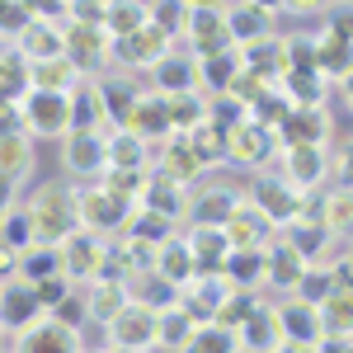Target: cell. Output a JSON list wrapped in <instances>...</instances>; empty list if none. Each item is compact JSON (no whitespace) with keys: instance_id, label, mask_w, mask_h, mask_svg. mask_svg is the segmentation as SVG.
Returning <instances> with one entry per match:
<instances>
[{"instance_id":"1","label":"cell","mask_w":353,"mask_h":353,"mask_svg":"<svg viewBox=\"0 0 353 353\" xmlns=\"http://www.w3.org/2000/svg\"><path fill=\"white\" fill-rule=\"evenodd\" d=\"M24 212H28V221H33V236L43 245L66 241V236L81 226V217H76V189H66V184H57V179H48V184L33 189Z\"/></svg>"},{"instance_id":"2","label":"cell","mask_w":353,"mask_h":353,"mask_svg":"<svg viewBox=\"0 0 353 353\" xmlns=\"http://www.w3.org/2000/svg\"><path fill=\"white\" fill-rule=\"evenodd\" d=\"M184 33L193 38V61H203V57H212V52L236 48V43H231V28H226V10H221L217 0H189Z\"/></svg>"},{"instance_id":"3","label":"cell","mask_w":353,"mask_h":353,"mask_svg":"<svg viewBox=\"0 0 353 353\" xmlns=\"http://www.w3.org/2000/svg\"><path fill=\"white\" fill-rule=\"evenodd\" d=\"M57 259H61V273L71 278V283H90L94 273L104 269V259H109V245L99 231H85L76 226L66 241H57Z\"/></svg>"},{"instance_id":"4","label":"cell","mask_w":353,"mask_h":353,"mask_svg":"<svg viewBox=\"0 0 353 353\" xmlns=\"http://www.w3.org/2000/svg\"><path fill=\"white\" fill-rule=\"evenodd\" d=\"M128 212H132V203H123V198L113 189H104V184L76 193V217H81L85 231H99V236H104V231H123Z\"/></svg>"},{"instance_id":"5","label":"cell","mask_w":353,"mask_h":353,"mask_svg":"<svg viewBox=\"0 0 353 353\" xmlns=\"http://www.w3.org/2000/svg\"><path fill=\"white\" fill-rule=\"evenodd\" d=\"M19 118H24V132H33V137H66L71 132L66 94H52V90H28L24 99H19Z\"/></svg>"},{"instance_id":"6","label":"cell","mask_w":353,"mask_h":353,"mask_svg":"<svg viewBox=\"0 0 353 353\" xmlns=\"http://www.w3.org/2000/svg\"><path fill=\"white\" fill-rule=\"evenodd\" d=\"M109 334H113V349H128V353L156 349V311L141 306V301H123L118 316L109 321Z\"/></svg>"},{"instance_id":"7","label":"cell","mask_w":353,"mask_h":353,"mask_svg":"<svg viewBox=\"0 0 353 353\" xmlns=\"http://www.w3.org/2000/svg\"><path fill=\"white\" fill-rule=\"evenodd\" d=\"M283 146H325L330 141V113L325 104H292L288 118L273 128Z\"/></svg>"},{"instance_id":"8","label":"cell","mask_w":353,"mask_h":353,"mask_svg":"<svg viewBox=\"0 0 353 353\" xmlns=\"http://www.w3.org/2000/svg\"><path fill=\"white\" fill-rule=\"evenodd\" d=\"M61 52L81 66V76H94L104 61H109V33L99 24H71L61 28Z\"/></svg>"},{"instance_id":"9","label":"cell","mask_w":353,"mask_h":353,"mask_svg":"<svg viewBox=\"0 0 353 353\" xmlns=\"http://www.w3.org/2000/svg\"><path fill=\"white\" fill-rule=\"evenodd\" d=\"M349 43H353L349 14H334V24L316 38V71L325 81H344L349 76Z\"/></svg>"},{"instance_id":"10","label":"cell","mask_w":353,"mask_h":353,"mask_svg":"<svg viewBox=\"0 0 353 353\" xmlns=\"http://www.w3.org/2000/svg\"><path fill=\"white\" fill-rule=\"evenodd\" d=\"M170 43H174V38H170V33H161V28L146 19L137 33L113 38V43H109V57H118L123 66H151V61H161V57L170 52Z\"/></svg>"},{"instance_id":"11","label":"cell","mask_w":353,"mask_h":353,"mask_svg":"<svg viewBox=\"0 0 353 353\" xmlns=\"http://www.w3.org/2000/svg\"><path fill=\"white\" fill-rule=\"evenodd\" d=\"M81 330H66L61 321L52 316H38L33 325L19 330V344L14 353H81V339H76Z\"/></svg>"},{"instance_id":"12","label":"cell","mask_w":353,"mask_h":353,"mask_svg":"<svg viewBox=\"0 0 353 353\" xmlns=\"http://www.w3.org/2000/svg\"><path fill=\"white\" fill-rule=\"evenodd\" d=\"M221 231H226V245L231 250H264L273 236V221L254 208V203H236L231 208V217L221 221Z\"/></svg>"},{"instance_id":"13","label":"cell","mask_w":353,"mask_h":353,"mask_svg":"<svg viewBox=\"0 0 353 353\" xmlns=\"http://www.w3.org/2000/svg\"><path fill=\"white\" fill-rule=\"evenodd\" d=\"M273 141H278V137H273L269 128H259L254 118H241V123L226 132V161H236V165H264L273 156Z\"/></svg>"},{"instance_id":"14","label":"cell","mask_w":353,"mask_h":353,"mask_svg":"<svg viewBox=\"0 0 353 353\" xmlns=\"http://www.w3.org/2000/svg\"><path fill=\"white\" fill-rule=\"evenodd\" d=\"M250 203H254V208H259L273 226H288V221L301 212V203H306V198H301L288 179H259V184H254V193H250Z\"/></svg>"},{"instance_id":"15","label":"cell","mask_w":353,"mask_h":353,"mask_svg":"<svg viewBox=\"0 0 353 353\" xmlns=\"http://www.w3.org/2000/svg\"><path fill=\"white\" fill-rule=\"evenodd\" d=\"M283 179L292 184V189H316L321 179L330 174V156H325V146H283Z\"/></svg>"},{"instance_id":"16","label":"cell","mask_w":353,"mask_h":353,"mask_svg":"<svg viewBox=\"0 0 353 353\" xmlns=\"http://www.w3.org/2000/svg\"><path fill=\"white\" fill-rule=\"evenodd\" d=\"M161 174L174 179V184H198V179H203V161L193 156V146H189L184 132L161 137Z\"/></svg>"},{"instance_id":"17","label":"cell","mask_w":353,"mask_h":353,"mask_svg":"<svg viewBox=\"0 0 353 353\" xmlns=\"http://www.w3.org/2000/svg\"><path fill=\"white\" fill-rule=\"evenodd\" d=\"M81 66L71 57H43V61H28V90H52V94H71L81 85Z\"/></svg>"},{"instance_id":"18","label":"cell","mask_w":353,"mask_h":353,"mask_svg":"<svg viewBox=\"0 0 353 353\" xmlns=\"http://www.w3.org/2000/svg\"><path fill=\"white\" fill-rule=\"evenodd\" d=\"M301 212L306 217H316L325 226L330 236H344L353 226V198H349V184H334L325 189V198H316V203H301Z\"/></svg>"},{"instance_id":"19","label":"cell","mask_w":353,"mask_h":353,"mask_svg":"<svg viewBox=\"0 0 353 353\" xmlns=\"http://www.w3.org/2000/svg\"><path fill=\"white\" fill-rule=\"evenodd\" d=\"M132 137L141 141H161L170 137V109H165V94H137L132 113H128V123H123Z\"/></svg>"},{"instance_id":"20","label":"cell","mask_w":353,"mask_h":353,"mask_svg":"<svg viewBox=\"0 0 353 353\" xmlns=\"http://www.w3.org/2000/svg\"><path fill=\"white\" fill-rule=\"evenodd\" d=\"M14 52L24 61H43V57H61V24L57 19H28L14 33Z\"/></svg>"},{"instance_id":"21","label":"cell","mask_w":353,"mask_h":353,"mask_svg":"<svg viewBox=\"0 0 353 353\" xmlns=\"http://www.w3.org/2000/svg\"><path fill=\"white\" fill-rule=\"evenodd\" d=\"M273 321H278V339H292V344H316V339H321V316H316L311 301H288V306H278Z\"/></svg>"},{"instance_id":"22","label":"cell","mask_w":353,"mask_h":353,"mask_svg":"<svg viewBox=\"0 0 353 353\" xmlns=\"http://www.w3.org/2000/svg\"><path fill=\"white\" fill-rule=\"evenodd\" d=\"M123 301H128V288H123L118 273H94V278H90V288H85V311H90V321H104V325H109Z\"/></svg>"},{"instance_id":"23","label":"cell","mask_w":353,"mask_h":353,"mask_svg":"<svg viewBox=\"0 0 353 353\" xmlns=\"http://www.w3.org/2000/svg\"><path fill=\"white\" fill-rule=\"evenodd\" d=\"M38 316H48V311L38 306V297H33L28 283L0 288V330H24V325H33Z\"/></svg>"},{"instance_id":"24","label":"cell","mask_w":353,"mask_h":353,"mask_svg":"<svg viewBox=\"0 0 353 353\" xmlns=\"http://www.w3.org/2000/svg\"><path fill=\"white\" fill-rule=\"evenodd\" d=\"M301 269H306V259H301L297 250L283 236H269V245H264V278H269L273 288H297Z\"/></svg>"},{"instance_id":"25","label":"cell","mask_w":353,"mask_h":353,"mask_svg":"<svg viewBox=\"0 0 353 353\" xmlns=\"http://www.w3.org/2000/svg\"><path fill=\"white\" fill-rule=\"evenodd\" d=\"M236 349H250V353H273L278 349V321H273V311L264 301L236 325Z\"/></svg>"},{"instance_id":"26","label":"cell","mask_w":353,"mask_h":353,"mask_svg":"<svg viewBox=\"0 0 353 353\" xmlns=\"http://www.w3.org/2000/svg\"><path fill=\"white\" fill-rule=\"evenodd\" d=\"M151 269L161 273L170 288H184L193 273H198V269H193V254H189V241H179V236H165V241L156 245V264H151Z\"/></svg>"},{"instance_id":"27","label":"cell","mask_w":353,"mask_h":353,"mask_svg":"<svg viewBox=\"0 0 353 353\" xmlns=\"http://www.w3.org/2000/svg\"><path fill=\"white\" fill-rule=\"evenodd\" d=\"M151 71H156V94H184V90H198V61H193V57L165 52L161 61H151Z\"/></svg>"},{"instance_id":"28","label":"cell","mask_w":353,"mask_h":353,"mask_svg":"<svg viewBox=\"0 0 353 353\" xmlns=\"http://www.w3.org/2000/svg\"><path fill=\"white\" fill-rule=\"evenodd\" d=\"M184 241H189V254H193V269L198 273H217L221 259H226V250H231L221 226H193Z\"/></svg>"},{"instance_id":"29","label":"cell","mask_w":353,"mask_h":353,"mask_svg":"<svg viewBox=\"0 0 353 353\" xmlns=\"http://www.w3.org/2000/svg\"><path fill=\"white\" fill-rule=\"evenodd\" d=\"M137 203L151 208V212H161V217H170V221L189 208L184 184H174V179H165V174H146V184H141V198H137Z\"/></svg>"},{"instance_id":"30","label":"cell","mask_w":353,"mask_h":353,"mask_svg":"<svg viewBox=\"0 0 353 353\" xmlns=\"http://www.w3.org/2000/svg\"><path fill=\"white\" fill-rule=\"evenodd\" d=\"M66 118H71V132H99L104 128V109H99V94H94L90 76L66 94Z\"/></svg>"},{"instance_id":"31","label":"cell","mask_w":353,"mask_h":353,"mask_svg":"<svg viewBox=\"0 0 353 353\" xmlns=\"http://www.w3.org/2000/svg\"><path fill=\"white\" fill-rule=\"evenodd\" d=\"M104 170H146V141L128 128L104 132Z\"/></svg>"},{"instance_id":"32","label":"cell","mask_w":353,"mask_h":353,"mask_svg":"<svg viewBox=\"0 0 353 353\" xmlns=\"http://www.w3.org/2000/svg\"><path fill=\"white\" fill-rule=\"evenodd\" d=\"M226 28H231V43L245 48V43L273 38V14H264V10H254L250 0H241L236 10H226Z\"/></svg>"},{"instance_id":"33","label":"cell","mask_w":353,"mask_h":353,"mask_svg":"<svg viewBox=\"0 0 353 353\" xmlns=\"http://www.w3.org/2000/svg\"><path fill=\"white\" fill-rule=\"evenodd\" d=\"M28 170H33V141L24 132H10L0 137V184H24Z\"/></svg>"},{"instance_id":"34","label":"cell","mask_w":353,"mask_h":353,"mask_svg":"<svg viewBox=\"0 0 353 353\" xmlns=\"http://www.w3.org/2000/svg\"><path fill=\"white\" fill-rule=\"evenodd\" d=\"M325 76L316 71V66H288L283 76H278V90L292 99V104H325Z\"/></svg>"},{"instance_id":"35","label":"cell","mask_w":353,"mask_h":353,"mask_svg":"<svg viewBox=\"0 0 353 353\" xmlns=\"http://www.w3.org/2000/svg\"><path fill=\"white\" fill-rule=\"evenodd\" d=\"M66 165L81 174H104V132H66Z\"/></svg>"},{"instance_id":"36","label":"cell","mask_w":353,"mask_h":353,"mask_svg":"<svg viewBox=\"0 0 353 353\" xmlns=\"http://www.w3.org/2000/svg\"><path fill=\"white\" fill-rule=\"evenodd\" d=\"M94 94H99L104 123L123 128V123H128V113H132V104H137V90H132V85H123L118 76H104V81H94Z\"/></svg>"},{"instance_id":"37","label":"cell","mask_w":353,"mask_h":353,"mask_svg":"<svg viewBox=\"0 0 353 353\" xmlns=\"http://www.w3.org/2000/svg\"><path fill=\"white\" fill-rule=\"evenodd\" d=\"M221 278H226L231 288H254V283H264V250H226Z\"/></svg>"},{"instance_id":"38","label":"cell","mask_w":353,"mask_h":353,"mask_svg":"<svg viewBox=\"0 0 353 353\" xmlns=\"http://www.w3.org/2000/svg\"><path fill=\"white\" fill-rule=\"evenodd\" d=\"M189 334H193V316L179 301H170V306L156 311V344H161V349H184Z\"/></svg>"},{"instance_id":"39","label":"cell","mask_w":353,"mask_h":353,"mask_svg":"<svg viewBox=\"0 0 353 353\" xmlns=\"http://www.w3.org/2000/svg\"><path fill=\"white\" fill-rule=\"evenodd\" d=\"M141 24H146V5H137V0H109L104 5V19H99V28L109 33V43L137 33Z\"/></svg>"},{"instance_id":"40","label":"cell","mask_w":353,"mask_h":353,"mask_svg":"<svg viewBox=\"0 0 353 353\" xmlns=\"http://www.w3.org/2000/svg\"><path fill=\"white\" fill-rule=\"evenodd\" d=\"M189 146H193V156L203 161V170H212V165H226V132H221L217 123H198V128H189Z\"/></svg>"},{"instance_id":"41","label":"cell","mask_w":353,"mask_h":353,"mask_svg":"<svg viewBox=\"0 0 353 353\" xmlns=\"http://www.w3.org/2000/svg\"><path fill=\"white\" fill-rule=\"evenodd\" d=\"M14 269H19V278H24V283H38V278H48V273H61L57 245L33 241L28 250H19V254H14Z\"/></svg>"},{"instance_id":"42","label":"cell","mask_w":353,"mask_h":353,"mask_svg":"<svg viewBox=\"0 0 353 353\" xmlns=\"http://www.w3.org/2000/svg\"><path fill=\"white\" fill-rule=\"evenodd\" d=\"M184 353H236V330L217 325V321H198L193 334L184 339Z\"/></svg>"},{"instance_id":"43","label":"cell","mask_w":353,"mask_h":353,"mask_svg":"<svg viewBox=\"0 0 353 353\" xmlns=\"http://www.w3.org/2000/svg\"><path fill=\"white\" fill-rule=\"evenodd\" d=\"M241 198L231 189H203L198 193V203H193L189 212H193V226H221V221L231 217V208H236Z\"/></svg>"},{"instance_id":"44","label":"cell","mask_w":353,"mask_h":353,"mask_svg":"<svg viewBox=\"0 0 353 353\" xmlns=\"http://www.w3.org/2000/svg\"><path fill=\"white\" fill-rule=\"evenodd\" d=\"M165 109H170V132H189L208 118V99H198V90H184V94H165Z\"/></svg>"},{"instance_id":"45","label":"cell","mask_w":353,"mask_h":353,"mask_svg":"<svg viewBox=\"0 0 353 353\" xmlns=\"http://www.w3.org/2000/svg\"><path fill=\"white\" fill-rule=\"evenodd\" d=\"M123 236L146 241V245H161L165 236H174V221L161 217V212H151V208H141V212H128V221H123Z\"/></svg>"},{"instance_id":"46","label":"cell","mask_w":353,"mask_h":353,"mask_svg":"<svg viewBox=\"0 0 353 353\" xmlns=\"http://www.w3.org/2000/svg\"><path fill=\"white\" fill-rule=\"evenodd\" d=\"M28 94V61L19 52H0V104H19Z\"/></svg>"},{"instance_id":"47","label":"cell","mask_w":353,"mask_h":353,"mask_svg":"<svg viewBox=\"0 0 353 353\" xmlns=\"http://www.w3.org/2000/svg\"><path fill=\"white\" fill-rule=\"evenodd\" d=\"M236 71H241V52H236V48L212 52V57H203V61H198V81L208 85V90H217V94L231 85V76H236Z\"/></svg>"},{"instance_id":"48","label":"cell","mask_w":353,"mask_h":353,"mask_svg":"<svg viewBox=\"0 0 353 353\" xmlns=\"http://www.w3.org/2000/svg\"><path fill=\"white\" fill-rule=\"evenodd\" d=\"M33 241H38V236H33L28 212H24V208H5V212H0V245L19 254V250H28Z\"/></svg>"},{"instance_id":"49","label":"cell","mask_w":353,"mask_h":353,"mask_svg":"<svg viewBox=\"0 0 353 353\" xmlns=\"http://www.w3.org/2000/svg\"><path fill=\"white\" fill-rule=\"evenodd\" d=\"M254 306H259V301H254V292H250V288H231V292H226V297L217 301L212 321H217V325H226V330H236V325L245 321V316L254 311Z\"/></svg>"},{"instance_id":"50","label":"cell","mask_w":353,"mask_h":353,"mask_svg":"<svg viewBox=\"0 0 353 353\" xmlns=\"http://www.w3.org/2000/svg\"><path fill=\"white\" fill-rule=\"evenodd\" d=\"M146 19L170 33V38H179L184 33V19H189V0H156V5H146Z\"/></svg>"},{"instance_id":"51","label":"cell","mask_w":353,"mask_h":353,"mask_svg":"<svg viewBox=\"0 0 353 353\" xmlns=\"http://www.w3.org/2000/svg\"><path fill=\"white\" fill-rule=\"evenodd\" d=\"M28 288H33V297H38L43 311H52L57 301L71 292V278H66V273H48V278H38V283H28Z\"/></svg>"},{"instance_id":"52","label":"cell","mask_w":353,"mask_h":353,"mask_svg":"<svg viewBox=\"0 0 353 353\" xmlns=\"http://www.w3.org/2000/svg\"><path fill=\"white\" fill-rule=\"evenodd\" d=\"M48 316H52V321H61L66 330H81L85 321H90V311H85V297H81V292H66V297L57 301Z\"/></svg>"},{"instance_id":"53","label":"cell","mask_w":353,"mask_h":353,"mask_svg":"<svg viewBox=\"0 0 353 353\" xmlns=\"http://www.w3.org/2000/svg\"><path fill=\"white\" fill-rule=\"evenodd\" d=\"M24 24H28V10H24V0H0V38H5V33L14 38V33H19Z\"/></svg>"},{"instance_id":"54","label":"cell","mask_w":353,"mask_h":353,"mask_svg":"<svg viewBox=\"0 0 353 353\" xmlns=\"http://www.w3.org/2000/svg\"><path fill=\"white\" fill-rule=\"evenodd\" d=\"M28 19H57L61 10H66V0H24Z\"/></svg>"},{"instance_id":"55","label":"cell","mask_w":353,"mask_h":353,"mask_svg":"<svg viewBox=\"0 0 353 353\" xmlns=\"http://www.w3.org/2000/svg\"><path fill=\"white\" fill-rule=\"evenodd\" d=\"M24 132V118H19V104H0V137Z\"/></svg>"},{"instance_id":"56","label":"cell","mask_w":353,"mask_h":353,"mask_svg":"<svg viewBox=\"0 0 353 353\" xmlns=\"http://www.w3.org/2000/svg\"><path fill=\"white\" fill-rule=\"evenodd\" d=\"M311 349L316 353H353V344H349V334H321Z\"/></svg>"},{"instance_id":"57","label":"cell","mask_w":353,"mask_h":353,"mask_svg":"<svg viewBox=\"0 0 353 353\" xmlns=\"http://www.w3.org/2000/svg\"><path fill=\"white\" fill-rule=\"evenodd\" d=\"M273 353H316V349H311V344H292V339H278Z\"/></svg>"},{"instance_id":"58","label":"cell","mask_w":353,"mask_h":353,"mask_svg":"<svg viewBox=\"0 0 353 353\" xmlns=\"http://www.w3.org/2000/svg\"><path fill=\"white\" fill-rule=\"evenodd\" d=\"M288 5H292V10H306V14H311V10H325L330 0H288Z\"/></svg>"},{"instance_id":"59","label":"cell","mask_w":353,"mask_h":353,"mask_svg":"<svg viewBox=\"0 0 353 353\" xmlns=\"http://www.w3.org/2000/svg\"><path fill=\"white\" fill-rule=\"evenodd\" d=\"M250 5H254V10H264V14H273V10H278V0H250Z\"/></svg>"},{"instance_id":"60","label":"cell","mask_w":353,"mask_h":353,"mask_svg":"<svg viewBox=\"0 0 353 353\" xmlns=\"http://www.w3.org/2000/svg\"><path fill=\"white\" fill-rule=\"evenodd\" d=\"M0 288H5V283H0Z\"/></svg>"}]
</instances>
